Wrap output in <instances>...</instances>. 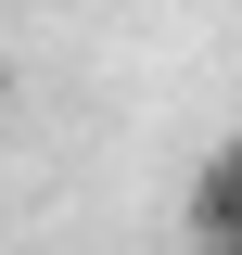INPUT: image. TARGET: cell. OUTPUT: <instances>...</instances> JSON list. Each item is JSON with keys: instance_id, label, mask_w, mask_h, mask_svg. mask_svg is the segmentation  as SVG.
Segmentation results:
<instances>
[{"instance_id": "1", "label": "cell", "mask_w": 242, "mask_h": 255, "mask_svg": "<svg viewBox=\"0 0 242 255\" xmlns=\"http://www.w3.org/2000/svg\"><path fill=\"white\" fill-rule=\"evenodd\" d=\"M191 243L204 255H242V140H217L191 166Z\"/></svg>"}]
</instances>
